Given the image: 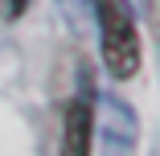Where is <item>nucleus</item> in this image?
<instances>
[{"mask_svg":"<svg viewBox=\"0 0 160 156\" xmlns=\"http://www.w3.org/2000/svg\"><path fill=\"white\" fill-rule=\"evenodd\" d=\"M94 17H99V37H103V66L111 78H136L144 45H140V25L127 0H94Z\"/></svg>","mask_w":160,"mask_h":156,"instance_id":"f257e3e1","label":"nucleus"},{"mask_svg":"<svg viewBox=\"0 0 160 156\" xmlns=\"http://www.w3.org/2000/svg\"><path fill=\"white\" fill-rule=\"evenodd\" d=\"M58 156H94V107L86 99H70L62 111Z\"/></svg>","mask_w":160,"mask_h":156,"instance_id":"f03ea898","label":"nucleus"},{"mask_svg":"<svg viewBox=\"0 0 160 156\" xmlns=\"http://www.w3.org/2000/svg\"><path fill=\"white\" fill-rule=\"evenodd\" d=\"M33 4V0H4V17L8 21H17V17H25V8Z\"/></svg>","mask_w":160,"mask_h":156,"instance_id":"7ed1b4c3","label":"nucleus"}]
</instances>
